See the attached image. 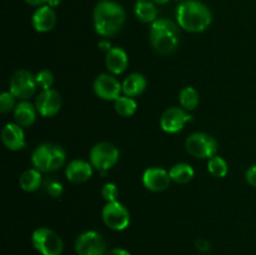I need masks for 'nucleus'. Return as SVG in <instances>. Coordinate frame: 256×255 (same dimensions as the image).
<instances>
[{"instance_id":"obj_25","label":"nucleus","mask_w":256,"mask_h":255,"mask_svg":"<svg viewBox=\"0 0 256 255\" xmlns=\"http://www.w3.org/2000/svg\"><path fill=\"white\" fill-rule=\"evenodd\" d=\"M115 110L122 116H132L136 112L138 104L132 98L119 96L115 100Z\"/></svg>"},{"instance_id":"obj_11","label":"nucleus","mask_w":256,"mask_h":255,"mask_svg":"<svg viewBox=\"0 0 256 255\" xmlns=\"http://www.w3.org/2000/svg\"><path fill=\"white\" fill-rule=\"evenodd\" d=\"M192 118V115L188 114L185 109L175 106L169 108L162 112V118H160V125L164 132H169V134H175L184 129L186 122H189Z\"/></svg>"},{"instance_id":"obj_28","label":"nucleus","mask_w":256,"mask_h":255,"mask_svg":"<svg viewBox=\"0 0 256 255\" xmlns=\"http://www.w3.org/2000/svg\"><path fill=\"white\" fill-rule=\"evenodd\" d=\"M15 99H16V98H15L10 92H2V94L0 95V112H2V114H6V112L15 109Z\"/></svg>"},{"instance_id":"obj_21","label":"nucleus","mask_w":256,"mask_h":255,"mask_svg":"<svg viewBox=\"0 0 256 255\" xmlns=\"http://www.w3.org/2000/svg\"><path fill=\"white\" fill-rule=\"evenodd\" d=\"M135 15L142 22H154L158 20V10L154 2L150 0H138L134 8Z\"/></svg>"},{"instance_id":"obj_26","label":"nucleus","mask_w":256,"mask_h":255,"mask_svg":"<svg viewBox=\"0 0 256 255\" xmlns=\"http://www.w3.org/2000/svg\"><path fill=\"white\" fill-rule=\"evenodd\" d=\"M208 170L214 178H224L228 174V164L222 156L215 155L208 162Z\"/></svg>"},{"instance_id":"obj_12","label":"nucleus","mask_w":256,"mask_h":255,"mask_svg":"<svg viewBox=\"0 0 256 255\" xmlns=\"http://www.w3.org/2000/svg\"><path fill=\"white\" fill-rule=\"evenodd\" d=\"M94 92L102 100H116L122 92V84L110 74H100L94 82Z\"/></svg>"},{"instance_id":"obj_19","label":"nucleus","mask_w":256,"mask_h":255,"mask_svg":"<svg viewBox=\"0 0 256 255\" xmlns=\"http://www.w3.org/2000/svg\"><path fill=\"white\" fill-rule=\"evenodd\" d=\"M36 106H34L32 102H26V100H22L15 106L14 119L16 124L22 128L32 126L36 119Z\"/></svg>"},{"instance_id":"obj_37","label":"nucleus","mask_w":256,"mask_h":255,"mask_svg":"<svg viewBox=\"0 0 256 255\" xmlns=\"http://www.w3.org/2000/svg\"><path fill=\"white\" fill-rule=\"evenodd\" d=\"M152 2H156V4H166V2H169L170 0H152Z\"/></svg>"},{"instance_id":"obj_4","label":"nucleus","mask_w":256,"mask_h":255,"mask_svg":"<svg viewBox=\"0 0 256 255\" xmlns=\"http://www.w3.org/2000/svg\"><path fill=\"white\" fill-rule=\"evenodd\" d=\"M66 152L60 145L44 142L32 152V162L35 169L42 172H52L65 164Z\"/></svg>"},{"instance_id":"obj_18","label":"nucleus","mask_w":256,"mask_h":255,"mask_svg":"<svg viewBox=\"0 0 256 255\" xmlns=\"http://www.w3.org/2000/svg\"><path fill=\"white\" fill-rule=\"evenodd\" d=\"M105 64H106V68L109 69V72L112 74H122V72H124L126 70L128 64H129L126 52L119 46L112 48V50L106 52Z\"/></svg>"},{"instance_id":"obj_15","label":"nucleus","mask_w":256,"mask_h":255,"mask_svg":"<svg viewBox=\"0 0 256 255\" xmlns=\"http://www.w3.org/2000/svg\"><path fill=\"white\" fill-rule=\"evenodd\" d=\"M32 26L39 32H48L56 24V14L49 5H42L32 14Z\"/></svg>"},{"instance_id":"obj_36","label":"nucleus","mask_w":256,"mask_h":255,"mask_svg":"<svg viewBox=\"0 0 256 255\" xmlns=\"http://www.w3.org/2000/svg\"><path fill=\"white\" fill-rule=\"evenodd\" d=\"M59 2H60V0H49V2H48V4H49V6L54 8V6H56Z\"/></svg>"},{"instance_id":"obj_24","label":"nucleus","mask_w":256,"mask_h":255,"mask_svg":"<svg viewBox=\"0 0 256 255\" xmlns=\"http://www.w3.org/2000/svg\"><path fill=\"white\" fill-rule=\"evenodd\" d=\"M179 102L182 104V109L195 110L198 105H199V92L192 86H185L180 92Z\"/></svg>"},{"instance_id":"obj_27","label":"nucleus","mask_w":256,"mask_h":255,"mask_svg":"<svg viewBox=\"0 0 256 255\" xmlns=\"http://www.w3.org/2000/svg\"><path fill=\"white\" fill-rule=\"evenodd\" d=\"M36 84L38 88H42V90L52 89V84H54V75L49 70H42L36 74Z\"/></svg>"},{"instance_id":"obj_7","label":"nucleus","mask_w":256,"mask_h":255,"mask_svg":"<svg viewBox=\"0 0 256 255\" xmlns=\"http://www.w3.org/2000/svg\"><path fill=\"white\" fill-rule=\"evenodd\" d=\"M119 160V150L112 142H98L90 150V162L92 168L99 172H106L112 169Z\"/></svg>"},{"instance_id":"obj_32","label":"nucleus","mask_w":256,"mask_h":255,"mask_svg":"<svg viewBox=\"0 0 256 255\" xmlns=\"http://www.w3.org/2000/svg\"><path fill=\"white\" fill-rule=\"evenodd\" d=\"M195 245H196V249L200 250L202 252H206L212 249V245H210V242L205 239H198L196 242H195Z\"/></svg>"},{"instance_id":"obj_34","label":"nucleus","mask_w":256,"mask_h":255,"mask_svg":"<svg viewBox=\"0 0 256 255\" xmlns=\"http://www.w3.org/2000/svg\"><path fill=\"white\" fill-rule=\"evenodd\" d=\"M105 255H130V252H128V250L122 249V248H115V249H112L109 250V252H106V254Z\"/></svg>"},{"instance_id":"obj_20","label":"nucleus","mask_w":256,"mask_h":255,"mask_svg":"<svg viewBox=\"0 0 256 255\" xmlns=\"http://www.w3.org/2000/svg\"><path fill=\"white\" fill-rule=\"evenodd\" d=\"M146 88V79L140 72H132V74L128 75L125 80L122 82V92L125 96L135 98L142 94Z\"/></svg>"},{"instance_id":"obj_10","label":"nucleus","mask_w":256,"mask_h":255,"mask_svg":"<svg viewBox=\"0 0 256 255\" xmlns=\"http://www.w3.org/2000/svg\"><path fill=\"white\" fill-rule=\"evenodd\" d=\"M75 252L78 255H105L106 242L99 232H85L78 236Z\"/></svg>"},{"instance_id":"obj_22","label":"nucleus","mask_w":256,"mask_h":255,"mask_svg":"<svg viewBox=\"0 0 256 255\" xmlns=\"http://www.w3.org/2000/svg\"><path fill=\"white\" fill-rule=\"evenodd\" d=\"M40 172H39L38 169L25 170L20 176V188L28 192H32L39 189L40 185H42V174Z\"/></svg>"},{"instance_id":"obj_33","label":"nucleus","mask_w":256,"mask_h":255,"mask_svg":"<svg viewBox=\"0 0 256 255\" xmlns=\"http://www.w3.org/2000/svg\"><path fill=\"white\" fill-rule=\"evenodd\" d=\"M98 46H99L100 50H102V52H110V50H112V44H110L109 40H106V39L100 40L99 44H98Z\"/></svg>"},{"instance_id":"obj_1","label":"nucleus","mask_w":256,"mask_h":255,"mask_svg":"<svg viewBox=\"0 0 256 255\" xmlns=\"http://www.w3.org/2000/svg\"><path fill=\"white\" fill-rule=\"evenodd\" d=\"M95 32L104 38L115 35L124 26L126 14L122 5L110 0H102L96 4L92 14Z\"/></svg>"},{"instance_id":"obj_3","label":"nucleus","mask_w":256,"mask_h":255,"mask_svg":"<svg viewBox=\"0 0 256 255\" xmlns=\"http://www.w3.org/2000/svg\"><path fill=\"white\" fill-rule=\"evenodd\" d=\"M180 42L179 26L169 19L155 20L150 28V42L155 52L169 55L176 50Z\"/></svg>"},{"instance_id":"obj_5","label":"nucleus","mask_w":256,"mask_h":255,"mask_svg":"<svg viewBox=\"0 0 256 255\" xmlns=\"http://www.w3.org/2000/svg\"><path fill=\"white\" fill-rule=\"evenodd\" d=\"M32 242L42 255H60L64 249L62 238L49 228H39L32 235Z\"/></svg>"},{"instance_id":"obj_13","label":"nucleus","mask_w":256,"mask_h":255,"mask_svg":"<svg viewBox=\"0 0 256 255\" xmlns=\"http://www.w3.org/2000/svg\"><path fill=\"white\" fill-rule=\"evenodd\" d=\"M38 112L45 118L54 116L59 112L62 108V96L59 92L54 89L42 90L36 98L35 102Z\"/></svg>"},{"instance_id":"obj_31","label":"nucleus","mask_w":256,"mask_h":255,"mask_svg":"<svg viewBox=\"0 0 256 255\" xmlns=\"http://www.w3.org/2000/svg\"><path fill=\"white\" fill-rule=\"evenodd\" d=\"M245 178H246V182H249L252 186L256 188V164L252 165V166H250L249 169L246 170Z\"/></svg>"},{"instance_id":"obj_35","label":"nucleus","mask_w":256,"mask_h":255,"mask_svg":"<svg viewBox=\"0 0 256 255\" xmlns=\"http://www.w3.org/2000/svg\"><path fill=\"white\" fill-rule=\"evenodd\" d=\"M25 2H26L28 4H30V5H35V6H42V5H44L45 2H48L49 0H25Z\"/></svg>"},{"instance_id":"obj_29","label":"nucleus","mask_w":256,"mask_h":255,"mask_svg":"<svg viewBox=\"0 0 256 255\" xmlns=\"http://www.w3.org/2000/svg\"><path fill=\"white\" fill-rule=\"evenodd\" d=\"M102 195L108 202H116L118 196H119V189H118L116 185L112 184V182H108V184H105L104 186H102Z\"/></svg>"},{"instance_id":"obj_14","label":"nucleus","mask_w":256,"mask_h":255,"mask_svg":"<svg viewBox=\"0 0 256 255\" xmlns=\"http://www.w3.org/2000/svg\"><path fill=\"white\" fill-rule=\"evenodd\" d=\"M172 178L162 168H149L142 174V184L150 192H164L169 188Z\"/></svg>"},{"instance_id":"obj_23","label":"nucleus","mask_w":256,"mask_h":255,"mask_svg":"<svg viewBox=\"0 0 256 255\" xmlns=\"http://www.w3.org/2000/svg\"><path fill=\"white\" fill-rule=\"evenodd\" d=\"M169 174L172 182H178V184H186L194 178L195 172L192 165L186 164V162H179L170 169Z\"/></svg>"},{"instance_id":"obj_9","label":"nucleus","mask_w":256,"mask_h":255,"mask_svg":"<svg viewBox=\"0 0 256 255\" xmlns=\"http://www.w3.org/2000/svg\"><path fill=\"white\" fill-rule=\"evenodd\" d=\"M10 92L16 99L28 100L35 94L38 84L36 78L28 70H18L10 79Z\"/></svg>"},{"instance_id":"obj_30","label":"nucleus","mask_w":256,"mask_h":255,"mask_svg":"<svg viewBox=\"0 0 256 255\" xmlns=\"http://www.w3.org/2000/svg\"><path fill=\"white\" fill-rule=\"evenodd\" d=\"M46 192L54 198L60 196V195L62 194V185L60 184V182H54V180H52V182H48Z\"/></svg>"},{"instance_id":"obj_17","label":"nucleus","mask_w":256,"mask_h":255,"mask_svg":"<svg viewBox=\"0 0 256 255\" xmlns=\"http://www.w3.org/2000/svg\"><path fill=\"white\" fill-rule=\"evenodd\" d=\"M2 140L5 146L12 152L22 150L25 146V135L22 126L12 122H9L2 128Z\"/></svg>"},{"instance_id":"obj_2","label":"nucleus","mask_w":256,"mask_h":255,"mask_svg":"<svg viewBox=\"0 0 256 255\" xmlns=\"http://www.w3.org/2000/svg\"><path fill=\"white\" fill-rule=\"evenodd\" d=\"M178 25L190 32H202L212 24V15L209 8L196 0L182 2L176 10Z\"/></svg>"},{"instance_id":"obj_6","label":"nucleus","mask_w":256,"mask_h":255,"mask_svg":"<svg viewBox=\"0 0 256 255\" xmlns=\"http://www.w3.org/2000/svg\"><path fill=\"white\" fill-rule=\"evenodd\" d=\"M188 152L199 159H212L218 152V142L209 134L194 132L185 142Z\"/></svg>"},{"instance_id":"obj_16","label":"nucleus","mask_w":256,"mask_h":255,"mask_svg":"<svg viewBox=\"0 0 256 255\" xmlns=\"http://www.w3.org/2000/svg\"><path fill=\"white\" fill-rule=\"evenodd\" d=\"M65 175L68 180L75 184L85 182L92 178V165L85 160H72L65 169Z\"/></svg>"},{"instance_id":"obj_8","label":"nucleus","mask_w":256,"mask_h":255,"mask_svg":"<svg viewBox=\"0 0 256 255\" xmlns=\"http://www.w3.org/2000/svg\"><path fill=\"white\" fill-rule=\"evenodd\" d=\"M102 220L105 225L112 230H125L130 224L129 210L116 200V202H106L102 212Z\"/></svg>"}]
</instances>
